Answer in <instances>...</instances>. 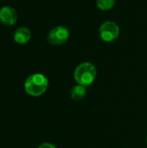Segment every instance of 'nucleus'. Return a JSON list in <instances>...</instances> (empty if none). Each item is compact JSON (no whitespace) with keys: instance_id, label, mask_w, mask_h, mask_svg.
Here are the masks:
<instances>
[{"instance_id":"1","label":"nucleus","mask_w":147,"mask_h":148,"mask_svg":"<svg viewBox=\"0 0 147 148\" xmlns=\"http://www.w3.org/2000/svg\"><path fill=\"white\" fill-rule=\"evenodd\" d=\"M49 87V81L47 77L42 74H33L29 75L24 83V89L26 93L34 97L43 95Z\"/></svg>"},{"instance_id":"2","label":"nucleus","mask_w":147,"mask_h":148,"mask_svg":"<svg viewBox=\"0 0 147 148\" xmlns=\"http://www.w3.org/2000/svg\"><path fill=\"white\" fill-rule=\"evenodd\" d=\"M97 70L95 66L91 62H85L76 67L74 72V77L78 84L86 87L94 82Z\"/></svg>"},{"instance_id":"3","label":"nucleus","mask_w":147,"mask_h":148,"mask_svg":"<svg viewBox=\"0 0 147 148\" xmlns=\"http://www.w3.org/2000/svg\"><path fill=\"white\" fill-rule=\"evenodd\" d=\"M120 29L119 25L113 21L104 22L101 25L99 29L101 38L107 42H110L116 40L120 36Z\"/></svg>"},{"instance_id":"4","label":"nucleus","mask_w":147,"mask_h":148,"mask_svg":"<svg viewBox=\"0 0 147 148\" xmlns=\"http://www.w3.org/2000/svg\"><path fill=\"white\" fill-rule=\"evenodd\" d=\"M69 38V30L65 26H56L48 34V42L51 45H62Z\"/></svg>"},{"instance_id":"5","label":"nucleus","mask_w":147,"mask_h":148,"mask_svg":"<svg viewBox=\"0 0 147 148\" xmlns=\"http://www.w3.org/2000/svg\"><path fill=\"white\" fill-rule=\"evenodd\" d=\"M17 13L10 6H3L0 9V22L6 26H12L16 23Z\"/></svg>"},{"instance_id":"6","label":"nucleus","mask_w":147,"mask_h":148,"mask_svg":"<svg viewBox=\"0 0 147 148\" xmlns=\"http://www.w3.org/2000/svg\"><path fill=\"white\" fill-rule=\"evenodd\" d=\"M31 38V32L26 27H20L14 33V40L18 44H26Z\"/></svg>"},{"instance_id":"7","label":"nucleus","mask_w":147,"mask_h":148,"mask_svg":"<svg viewBox=\"0 0 147 148\" xmlns=\"http://www.w3.org/2000/svg\"><path fill=\"white\" fill-rule=\"evenodd\" d=\"M86 95H87L86 87L80 85V84L74 86L70 90L71 98L75 101H80V100L83 99L86 96Z\"/></svg>"},{"instance_id":"8","label":"nucleus","mask_w":147,"mask_h":148,"mask_svg":"<svg viewBox=\"0 0 147 148\" xmlns=\"http://www.w3.org/2000/svg\"><path fill=\"white\" fill-rule=\"evenodd\" d=\"M115 4V0H96V5L101 10H109Z\"/></svg>"},{"instance_id":"9","label":"nucleus","mask_w":147,"mask_h":148,"mask_svg":"<svg viewBox=\"0 0 147 148\" xmlns=\"http://www.w3.org/2000/svg\"><path fill=\"white\" fill-rule=\"evenodd\" d=\"M38 148H56V147H55L54 145L50 143H43L41 146H39Z\"/></svg>"},{"instance_id":"10","label":"nucleus","mask_w":147,"mask_h":148,"mask_svg":"<svg viewBox=\"0 0 147 148\" xmlns=\"http://www.w3.org/2000/svg\"><path fill=\"white\" fill-rule=\"evenodd\" d=\"M146 143H147V138H146Z\"/></svg>"}]
</instances>
